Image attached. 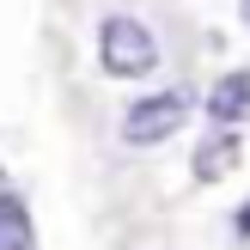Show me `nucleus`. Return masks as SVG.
Instances as JSON below:
<instances>
[{
    "instance_id": "nucleus-1",
    "label": "nucleus",
    "mask_w": 250,
    "mask_h": 250,
    "mask_svg": "<svg viewBox=\"0 0 250 250\" xmlns=\"http://www.w3.org/2000/svg\"><path fill=\"white\" fill-rule=\"evenodd\" d=\"M98 61H104L110 80H146V73L159 67V43H153V31H146L141 19L110 12V19L98 24Z\"/></svg>"
},
{
    "instance_id": "nucleus-2",
    "label": "nucleus",
    "mask_w": 250,
    "mask_h": 250,
    "mask_svg": "<svg viewBox=\"0 0 250 250\" xmlns=\"http://www.w3.org/2000/svg\"><path fill=\"white\" fill-rule=\"evenodd\" d=\"M189 104H195V98L183 92V85L146 92L141 104L122 110V141H128V146H159V141H171V134L189 122Z\"/></svg>"
},
{
    "instance_id": "nucleus-3",
    "label": "nucleus",
    "mask_w": 250,
    "mask_h": 250,
    "mask_svg": "<svg viewBox=\"0 0 250 250\" xmlns=\"http://www.w3.org/2000/svg\"><path fill=\"white\" fill-rule=\"evenodd\" d=\"M208 122L226 134H238L250 122V67H232L214 80V92H208Z\"/></svg>"
},
{
    "instance_id": "nucleus-4",
    "label": "nucleus",
    "mask_w": 250,
    "mask_h": 250,
    "mask_svg": "<svg viewBox=\"0 0 250 250\" xmlns=\"http://www.w3.org/2000/svg\"><path fill=\"white\" fill-rule=\"evenodd\" d=\"M238 159H244V141H238V134H226V128H214L202 146H195L189 171H195V183H220V177L238 171Z\"/></svg>"
},
{
    "instance_id": "nucleus-5",
    "label": "nucleus",
    "mask_w": 250,
    "mask_h": 250,
    "mask_svg": "<svg viewBox=\"0 0 250 250\" xmlns=\"http://www.w3.org/2000/svg\"><path fill=\"white\" fill-rule=\"evenodd\" d=\"M0 250H37L31 238V208L19 202V195L0 189Z\"/></svg>"
},
{
    "instance_id": "nucleus-6",
    "label": "nucleus",
    "mask_w": 250,
    "mask_h": 250,
    "mask_svg": "<svg viewBox=\"0 0 250 250\" xmlns=\"http://www.w3.org/2000/svg\"><path fill=\"white\" fill-rule=\"evenodd\" d=\"M232 226H238V238H250V202L238 208V220H232Z\"/></svg>"
},
{
    "instance_id": "nucleus-7",
    "label": "nucleus",
    "mask_w": 250,
    "mask_h": 250,
    "mask_svg": "<svg viewBox=\"0 0 250 250\" xmlns=\"http://www.w3.org/2000/svg\"><path fill=\"white\" fill-rule=\"evenodd\" d=\"M238 19H244V31H250V0H238Z\"/></svg>"
}]
</instances>
